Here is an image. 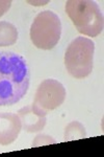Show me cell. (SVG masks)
I'll return each instance as SVG.
<instances>
[{
    "instance_id": "cell-1",
    "label": "cell",
    "mask_w": 104,
    "mask_h": 157,
    "mask_svg": "<svg viewBox=\"0 0 104 157\" xmlns=\"http://www.w3.org/2000/svg\"><path fill=\"white\" fill-rule=\"evenodd\" d=\"M30 70L26 60L13 52H0V106H12L27 93Z\"/></svg>"
},
{
    "instance_id": "cell-2",
    "label": "cell",
    "mask_w": 104,
    "mask_h": 157,
    "mask_svg": "<svg viewBox=\"0 0 104 157\" xmlns=\"http://www.w3.org/2000/svg\"><path fill=\"white\" fill-rule=\"evenodd\" d=\"M66 13L78 32L88 37H97L104 27L100 7L92 0H68Z\"/></svg>"
},
{
    "instance_id": "cell-3",
    "label": "cell",
    "mask_w": 104,
    "mask_h": 157,
    "mask_svg": "<svg viewBox=\"0 0 104 157\" xmlns=\"http://www.w3.org/2000/svg\"><path fill=\"white\" fill-rule=\"evenodd\" d=\"M95 43L85 37H77L69 44L65 54L68 72L75 78H87L93 70Z\"/></svg>"
},
{
    "instance_id": "cell-4",
    "label": "cell",
    "mask_w": 104,
    "mask_h": 157,
    "mask_svg": "<svg viewBox=\"0 0 104 157\" xmlns=\"http://www.w3.org/2000/svg\"><path fill=\"white\" fill-rule=\"evenodd\" d=\"M62 36V22L59 17L51 11L37 15L30 27V39L38 48L49 50L57 44Z\"/></svg>"
},
{
    "instance_id": "cell-5",
    "label": "cell",
    "mask_w": 104,
    "mask_h": 157,
    "mask_svg": "<svg viewBox=\"0 0 104 157\" xmlns=\"http://www.w3.org/2000/svg\"><path fill=\"white\" fill-rule=\"evenodd\" d=\"M66 98V89L60 82L47 78L39 85L35 92L34 104L46 112L59 107Z\"/></svg>"
},
{
    "instance_id": "cell-6",
    "label": "cell",
    "mask_w": 104,
    "mask_h": 157,
    "mask_svg": "<svg viewBox=\"0 0 104 157\" xmlns=\"http://www.w3.org/2000/svg\"><path fill=\"white\" fill-rule=\"evenodd\" d=\"M45 110L32 103L31 105L25 106L18 111V116L21 121L22 129L28 133H37L45 128L47 123Z\"/></svg>"
},
{
    "instance_id": "cell-7",
    "label": "cell",
    "mask_w": 104,
    "mask_h": 157,
    "mask_svg": "<svg viewBox=\"0 0 104 157\" xmlns=\"http://www.w3.org/2000/svg\"><path fill=\"white\" fill-rule=\"evenodd\" d=\"M22 129L21 121L16 113H0V145L14 143Z\"/></svg>"
},
{
    "instance_id": "cell-8",
    "label": "cell",
    "mask_w": 104,
    "mask_h": 157,
    "mask_svg": "<svg viewBox=\"0 0 104 157\" xmlns=\"http://www.w3.org/2000/svg\"><path fill=\"white\" fill-rule=\"evenodd\" d=\"M18 40V29L7 21H0V46H11Z\"/></svg>"
},
{
    "instance_id": "cell-9",
    "label": "cell",
    "mask_w": 104,
    "mask_h": 157,
    "mask_svg": "<svg viewBox=\"0 0 104 157\" xmlns=\"http://www.w3.org/2000/svg\"><path fill=\"white\" fill-rule=\"evenodd\" d=\"M87 137V131L82 124L79 121H72L66 127L65 130V140H76Z\"/></svg>"
},
{
    "instance_id": "cell-10",
    "label": "cell",
    "mask_w": 104,
    "mask_h": 157,
    "mask_svg": "<svg viewBox=\"0 0 104 157\" xmlns=\"http://www.w3.org/2000/svg\"><path fill=\"white\" fill-rule=\"evenodd\" d=\"M51 144H56V140L46 134H39L35 136L34 140L32 141V147H40V146H46L51 145Z\"/></svg>"
},
{
    "instance_id": "cell-11",
    "label": "cell",
    "mask_w": 104,
    "mask_h": 157,
    "mask_svg": "<svg viewBox=\"0 0 104 157\" xmlns=\"http://www.w3.org/2000/svg\"><path fill=\"white\" fill-rule=\"evenodd\" d=\"M13 1L11 0H0V17L3 16L11 7Z\"/></svg>"
}]
</instances>
